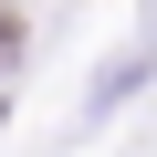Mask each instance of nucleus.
Returning a JSON list of instances; mask_svg holds the SVG:
<instances>
[{"mask_svg": "<svg viewBox=\"0 0 157 157\" xmlns=\"http://www.w3.org/2000/svg\"><path fill=\"white\" fill-rule=\"evenodd\" d=\"M11 52H21V21H11V11H0V63H11Z\"/></svg>", "mask_w": 157, "mask_h": 157, "instance_id": "f257e3e1", "label": "nucleus"}]
</instances>
